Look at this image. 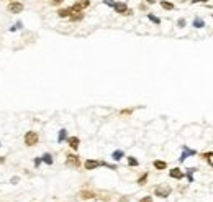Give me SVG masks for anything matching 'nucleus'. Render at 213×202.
Returning a JSON list of instances; mask_svg holds the SVG:
<instances>
[{"instance_id": "1", "label": "nucleus", "mask_w": 213, "mask_h": 202, "mask_svg": "<svg viewBox=\"0 0 213 202\" xmlns=\"http://www.w3.org/2000/svg\"><path fill=\"white\" fill-rule=\"evenodd\" d=\"M171 192H172L171 186H167V184H159V186H156V189H154V196L161 197V199H166V197L171 196Z\"/></svg>"}, {"instance_id": "2", "label": "nucleus", "mask_w": 213, "mask_h": 202, "mask_svg": "<svg viewBox=\"0 0 213 202\" xmlns=\"http://www.w3.org/2000/svg\"><path fill=\"white\" fill-rule=\"evenodd\" d=\"M23 141H25V145H26V146H35V145H38L40 136H38V133H36V132L30 130V132H26V133H25Z\"/></svg>"}, {"instance_id": "3", "label": "nucleus", "mask_w": 213, "mask_h": 202, "mask_svg": "<svg viewBox=\"0 0 213 202\" xmlns=\"http://www.w3.org/2000/svg\"><path fill=\"white\" fill-rule=\"evenodd\" d=\"M7 8H8L10 13H13V15H18V13H21L25 10V5L20 2V0H12V2H8V5H7Z\"/></svg>"}, {"instance_id": "4", "label": "nucleus", "mask_w": 213, "mask_h": 202, "mask_svg": "<svg viewBox=\"0 0 213 202\" xmlns=\"http://www.w3.org/2000/svg\"><path fill=\"white\" fill-rule=\"evenodd\" d=\"M113 10L116 13H120V15H133V10L128 8V5L125 3V2H115Z\"/></svg>"}, {"instance_id": "5", "label": "nucleus", "mask_w": 213, "mask_h": 202, "mask_svg": "<svg viewBox=\"0 0 213 202\" xmlns=\"http://www.w3.org/2000/svg\"><path fill=\"white\" fill-rule=\"evenodd\" d=\"M66 164H67L69 168H79V166H80V158L77 155L69 153L67 156H66Z\"/></svg>"}, {"instance_id": "6", "label": "nucleus", "mask_w": 213, "mask_h": 202, "mask_svg": "<svg viewBox=\"0 0 213 202\" xmlns=\"http://www.w3.org/2000/svg\"><path fill=\"white\" fill-rule=\"evenodd\" d=\"M90 7V0H77V2L72 5V12H84L85 8Z\"/></svg>"}, {"instance_id": "7", "label": "nucleus", "mask_w": 213, "mask_h": 202, "mask_svg": "<svg viewBox=\"0 0 213 202\" xmlns=\"http://www.w3.org/2000/svg\"><path fill=\"white\" fill-rule=\"evenodd\" d=\"M99 166H102V161H97V160H85V163H84V168L87 171H93Z\"/></svg>"}, {"instance_id": "8", "label": "nucleus", "mask_w": 213, "mask_h": 202, "mask_svg": "<svg viewBox=\"0 0 213 202\" xmlns=\"http://www.w3.org/2000/svg\"><path fill=\"white\" fill-rule=\"evenodd\" d=\"M195 155H197V151H195V150H190V148H187V146H184V153L180 155L179 161H180V163H184L189 156H195Z\"/></svg>"}, {"instance_id": "9", "label": "nucleus", "mask_w": 213, "mask_h": 202, "mask_svg": "<svg viewBox=\"0 0 213 202\" xmlns=\"http://www.w3.org/2000/svg\"><path fill=\"white\" fill-rule=\"evenodd\" d=\"M72 7H67V8H59L57 10V17L59 18H69L71 15H72Z\"/></svg>"}, {"instance_id": "10", "label": "nucleus", "mask_w": 213, "mask_h": 202, "mask_svg": "<svg viewBox=\"0 0 213 202\" xmlns=\"http://www.w3.org/2000/svg\"><path fill=\"white\" fill-rule=\"evenodd\" d=\"M169 176H171L172 179H184V172H182V169H179V168H172L171 171H169Z\"/></svg>"}, {"instance_id": "11", "label": "nucleus", "mask_w": 213, "mask_h": 202, "mask_svg": "<svg viewBox=\"0 0 213 202\" xmlns=\"http://www.w3.org/2000/svg\"><path fill=\"white\" fill-rule=\"evenodd\" d=\"M67 145L72 148V150H79V145H80V140L77 136H69L67 138Z\"/></svg>"}, {"instance_id": "12", "label": "nucleus", "mask_w": 213, "mask_h": 202, "mask_svg": "<svg viewBox=\"0 0 213 202\" xmlns=\"http://www.w3.org/2000/svg\"><path fill=\"white\" fill-rule=\"evenodd\" d=\"M79 197H80V199H84V200H89V199L97 197V194L92 192V191H80V192H79Z\"/></svg>"}, {"instance_id": "13", "label": "nucleus", "mask_w": 213, "mask_h": 202, "mask_svg": "<svg viewBox=\"0 0 213 202\" xmlns=\"http://www.w3.org/2000/svg\"><path fill=\"white\" fill-rule=\"evenodd\" d=\"M41 161H43V163H46V164H49V166H51V164H53V163H54V160H53V155H51V153H45V155H43V156H41Z\"/></svg>"}, {"instance_id": "14", "label": "nucleus", "mask_w": 213, "mask_h": 202, "mask_svg": "<svg viewBox=\"0 0 213 202\" xmlns=\"http://www.w3.org/2000/svg\"><path fill=\"white\" fill-rule=\"evenodd\" d=\"M152 164H154V168L159 169V171H164V169L167 168V163H166V161H161V160H156Z\"/></svg>"}, {"instance_id": "15", "label": "nucleus", "mask_w": 213, "mask_h": 202, "mask_svg": "<svg viewBox=\"0 0 213 202\" xmlns=\"http://www.w3.org/2000/svg\"><path fill=\"white\" fill-rule=\"evenodd\" d=\"M202 158H203V160L207 161L210 166H213V151H208V153H203V155H202Z\"/></svg>"}, {"instance_id": "16", "label": "nucleus", "mask_w": 213, "mask_h": 202, "mask_svg": "<svg viewBox=\"0 0 213 202\" xmlns=\"http://www.w3.org/2000/svg\"><path fill=\"white\" fill-rule=\"evenodd\" d=\"M161 7H162L164 10H174V3L172 2H167V0H161Z\"/></svg>"}, {"instance_id": "17", "label": "nucleus", "mask_w": 213, "mask_h": 202, "mask_svg": "<svg viewBox=\"0 0 213 202\" xmlns=\"http://www.w3.org/2000/svg\"><path fill=\"white\" fill-rule=\"evenodd\" d=\"M69 18H71L72 21H80V20L84 18V13H82V12H74Z\"/></svg>"}, {"instance_id": "18", "label": "nucleus", "mask_w": 213, "mask_h": 202, "mask_svg": "<svg viewBox=\"0 0 213 202\" xmlns=\"http://www.w3.org/2000/svg\"><path fill=\"white\" fill-rule=\"evenodd\" d=\"M64 140H67V132L62 128V130H59V135H57V141L59 143H62Z\"/></svg>"}, {"instance_id": "19", "label": "nucleus", "mask_w": 213, "mask_h": 202, "mask_svg": "<svg viewBox=\"0 0 213 202\" xmlns=\"http://www.w3.org/2000/svg\"><path fill=\"white\" fill-rule=\"evenodd\" d=\"M123 156H125V153H123L121 150H116V151H113V155H112V158H113L115 161H120Z\"/></svg>"}, {"instance_id": "20", "label": "nucleus", "mask_w": 213, "mask_h": 202, "mask_svg": "<svg viewBox=\"0 0 213 202\" xmlns=\"http://www.w3.org/2000/svg\"><path fill=\"white\" fill-rule=\"evenodd\" d=\"M197 171V168H189L187 169V179H189V183H194V172Z\"/></svg>"}, {"instance_id": "21", "label": "nucleus", "mask_w": 213, "mask_h": 202, "mask_svg": "<svg viewBox=\"0 0 213 202\" xmlns=\"http://www.w3.org/2000/svg\"><path fill=\"white\" fill-rule=\"evenodd\" d=\"M138 164H139V161L136 160L135 156H130V158H128V166H131V168H135V166H138Z\"/></svg>"}, {"instance_id": "22", "label": "nucleus", "mask_w": 213, "mask_h": 202, "mask_svg": "<svg viewBox=\"0 0 213 202\" xmlns=\"http://www.w3.org/2000/svg\"><path fill=\"white\" fill-rule=\"evenodd\" d=\"M148 18L152 21V23H156V25H161V18L156 17V15H152V13H148Z\"/></svg>"}, {"instance_id": "23", "label": "nucleus", "mask_w": 213, "mask_h": 202, "mask_svg": "<svg viewBox=\"0 0 213 202\" xmlns=\"http://www.w3.org/2000/svg\"><path fill=\"white\" fill-rule=\"evenodd\" d=\"M194 26H195V28H203V26H205V21H203L202 18H195V20H194Z\"/></svg>"}, {"instance_id": "24", "label": "nucleus", "mask_w": 213, "mask_h": 202, "mask_svg": "<svg viewBox=\"0 0 213 202\" xmlns=\"http://www.w3.org/2000/svg\"><path fill=\"white\" fill-rule=\"evenodd\" d=\"M146 181H148V172H144V174L138 179V184H139V186H143V184H146Z\"/></svg>"}, {"instance_id": "25", "label": "nucleus", "mask_w": 213, "mask_h": 202, "mask_svg": "<svg viewBox=\"0 0 213 202\" xmlns=\"http://www.w3.org/2000/svg\"><path fill=\"white\" fill-rule=\"evenodd\" d=\"M64 2V0H49V3L51 5H54V7H57V5H61Z\"/></svg>"}, {"instance_id": "26", "label": "nucleus", "mask_w": 213, "mask_h": 202, "mask_svg": "<svg viewBox=\"0 0 213 202\" xmlns=\"http://www.w3.org/2000/svg\"><path fill=\"white\" fill-rule=\"evenodd\" d=\"M21 26H23V23H21V21H17V23H15V26L12 28V31H15V30H18V28H21Z\"/></svg>"}, {"instance_id": "27", "label": "nucleus", "mask_w": 213, "mask_h": 202, "mask_svg": "<svg viewBox=\"0 0 213 202\" xmlns=\"http://www.w3.org/2000/svg\"><path fill=\"white\" fill-rule=\"evenodd\" d=\"M139 202H152V197H151V196H146V197H143V199H139Z\"/></svg>"}, {"instance_id": "28", "label": "nucleus", "mask_w": 213, "mask_h": 202, "mask_svg": "<svg viewBox=\"0 0 213 202\" xmlns=\"http://www.w3.org/2000/svg\"><path fill=\"white\" fill-rule=\"evenodd\" d=\"M104 3L108 5V7H113L115 5V0H104Z\"/></svg>"}, {"instance_id": "29", "label": "nucleus", "mask_w": 213, "mask_h": 202, "mask_svg": "<svg viewBox=\"0 0 213 202\" xmlns=\"http://www.w3.org/2000/svg\"><path fill=\"white\" fill-rule=\"evenodd\" d=\"M185 23H187V21H185V20H184V18H180V20L177 21V25H179L180 28H184V26H185Z\"/></svg>"}, {"instance_id": "30", "label": "nucleus", "mask_w": 213, "mask_h": 202, "mask_svg": "<svg viewBox=\"0 0 213 202\" xmlns=\"http://www.w3.org/2000/svg\"><path fill=\"white\" fill-rule=\"evenodd\" d=\"M40 164H41V158H36V160H35V166H36V168H40Z\"/></svg>"}, {"instance_id": "31", "label": "nucleus", "mask_w": 213, "mask_h": 202, "mask_svg": "<svg viewBox=\"0 0 213 202\" xmlns=\"http://www.w3.org/2000/svg\"><path fill=\"white\" fill-rule=\"evenodd\" d=\"M10 183H12V184H17V183H18V177H17V176H15V177H12V179H10Z\"/></svg>"}, {"instance_id": "32", "label": "nucleus", "mask_w": 213, "mask_h": 202, "mask_svg": "<svg viewBox=\"0 0 213 202\" xmlns=\"http://www.w3.org/2000/svg\"><path fill=\"white\" fill-rule=\"evenodd\" d=\"M207 0H192V3H205Z\"/></svg>"}, {"instance_id": "33", "label": "nucleus", "mask_w": 213, "mask_h": 202, "mask_svg": "<svg viewBox=\"0 0 213 202\" xmlns=\"http://www.w3.org/2000/svg\"><path fill=\"white\" fill-rule=\"evenodd\" d=\"M131 112H133V110H121V113H123V115H130Z\"/></svg>"}, {"instance_id": "34", "label": "nucleus", "mask_w": 213, "mask_h": 202, "mask_svg": "<svg viewBox=\"0 0 213 202\" xmlns=\"http://www.w3.org/2000/svg\"><path fill=\"white\" fill-rule=\"evenodd\" d=\"M146 2H148V3H151V5H152V3H156V0H146Z\"/></svg>"}, {"instance_id": "35", "label": "nucleus", "mask_w": 213, "mask_h": 202, "mask_svg": "<svg viewBox=\"0 0 213 202\" xmlns=\"http://www.w3.org/2000/svg\"><path fill=\"white\" fill-rule=\"evenodd\" d=\"M3 161H5V158H3V156H0V164H2Z\"/></svg>"}]
</instances>
